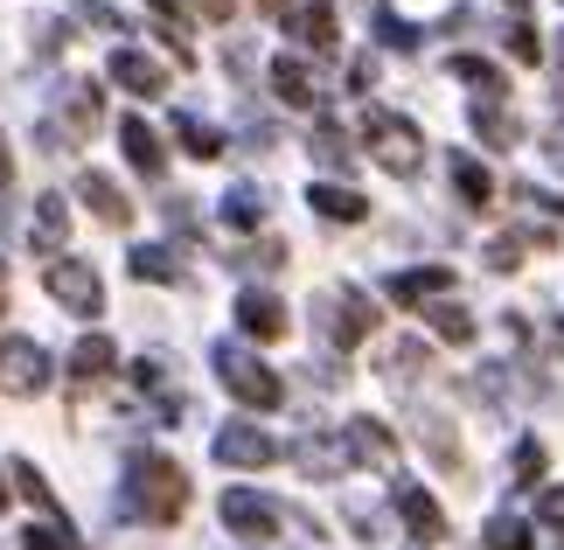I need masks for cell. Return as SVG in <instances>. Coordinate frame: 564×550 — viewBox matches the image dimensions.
Listing matches in <instances>:
<instances>
[{
  "instance_id": "cell-32",
  "label": "cell",
  "mask_w": 564,
  "mask_h": 550,
  "mask_svg": "<svg viewBox=\"0 0 564 550\" xmlns=\"http://www.w3.org/2000/svg\"><path fill=\"white\" fill-rule=\"evenodd\" d=\"M154 8V21H161V35H167V50H175V63H188V14L175 8V0H147Z\"/></svg>"
},
{
  "instance_id": "cell-45",
  "label": "cell",
  "mask_w": 564,
  "mask_h": 550,
  "mask_svg": "<svg viewBox=\"0 0 564 550\" xmlns=\"http://www.w3.org/2000/svg\"><path fill=\"white\" fill-rule=\"evenodd\" d=\"M0 509H8V481H0Z\"/></svg>"
},
{
  "instance_id": "cell-42",
  "label": "cell",
  "mask_w": 564,
  "mask_h": 550,
  "mask_svg": "<svg viewBox=\"0 0 564 550\" xmlns=\"http://www.w3.org/2000/svg\"><path fill=\"white\" fill-rule=\"evenodd\" d=\"M14 182V153H8V140H0V188Z\"/></svg>"
},
{
  "instance_id": "cell-19",
  "label": "cell",
  "mask_w": 564,
  "mask_h": 550,
  "mask_svg": "<svg viewBox=\"0 0 564 550\" xmlns=\"http://www.w3.org/2000/svg\"><path fill=\"white\" fill-rule=\"evenodd\" d=\"M112 363H119L112 335H84L70 348V384H105V377H112Z\"/></svg>"
},
{
  "instance_id": "cell-12",
  "label": "cell",
  "mask_w": 564,
  "mask_h": 550,
  "mask_svg": "<svg viewBox=\"0 0 564 550\" xmlns=\"http://www.w3.org/2000/svg\"><path fill=\"white\" fill-rule=\"evenodd\" d=\"M398 306H425V300H440V293H453V266H419V272H390V285H383Z\"/></svg>"
},
{
  "instance_id": "cell-35",
  "label": "cell",
  "mask_w": 564,
  "mask_h": 550,
  "mask_svg": "<svg viewBox=\"0 0 564 550\" xmlns=\"http://www.w3.org/2000/svg\"><path fill=\"white\" fill-rule=\"evenodd\" d=\"M21 550H84V543L70 537V522H29V530H21Z\"/></svg>"
},
{
  "instance_id": "cell-30",
  "label": "cell",
  "mask_w": 564,
  "mask_h": 550,
  "mask_svg": "<svg viewBox=\"0 0 564 550\" xmlns=\"http://www.w3.org/2000/svg\"><path fill=\"white\" fill-rule=\"evenodd\" d=\"M14 488L29 495V502H35V509L50 516V522H63V516H56V488H50V481L35 474V460H14Z\"/></svg>"
},
{
  "instance_id": "cell-7",
  "label": "cell",
  "mask_w": 564,
  "mask_h": 550,
  "mask_svg": "<svg viewBox=\"0 0 564 550\" xmlns=\"http://www.w3.org/2000/svg\"><path fill=\"white\" fill-rule=\"evenodd\" d=\"M349 439L341 432H307V439H293V467L307 474V481H341L349 474Z\"/></svg>"
},
{
  "instance_id": "cell-18",
  "label": "cell",
  "mask_w": 564,
  "mask_h": 550,
  "mask_svg": "<svg viewBox=\"0 0 564 550\" xmlns=\"http://www.w3.org/2000/svg\"><path fill=\"white\" fill-rule=\"evenodd\" d=\"M29 237L50 258H63V237H70V203L63 195H35V224H29Z\"/></svg>"
},
{
  "instance_id": "cell-4",
  "label": "cell",
  "mask_w": 564,
  "mask_h": 550,
  "mask_svg": "<svg viewBox=\"0 0 564 550\" xmlns=\"http://www.w3.org/2000/svg\"><path fill=\"white\" fill-rule=\"evenodd\" d=\"M321 306V335H328L335 348H356V342H370V327H377V306L362 285H328V293L314 300Z\"/></svg>"
},
{
  "instance_id": "cell-37",
  "label": "cell",
  "mask_w": 564,
  "mask_h": 550,
  "mask_svg": "<svg viewBox=\"0 0 564 550\" xmlns=\"http://www.w3.org/2000/svg\"><path fill=\"white\" fill-rule=\"evenodd\" d=\"M502 42H509V56H516V63H544V42H536L530 21H516V29H509Z\"/></svg>"
},
{
  "instance_id": "cell-8",
  "label": "cell",
  "mask_w": 564,
  "mask_h": 550,
  "mask_svg": "<svg viewBox=\"0 0 564 550\" xmlns=\"http://www.w3.org/2000/svg\"><path fill=\"white\" fill-rule=\"evenodd\" d=\"M224 522H230V537H279V502L265 495H251V488H230L224 495Z\"/></svg>"
},
{
  "instance_id": "cell-33",
  "label": "cell",
  "mask_w": 564,
  "mask_h": 550,
  "mask_svg": "<svg viewBox=\"0 0 564 550\" xmlns=\"http://www.w3.org/2000/svg\"><path fill=\"white\" fill-rule=\"evenodd\" d=\"M481 543H488V550H530V522H523V516H488Z\"/></svg>"
},
{
  "instance_id": "cell-48",
  "label": "cell",
  "mask_w": 564,
  "mask_h": 550,
  "mask_svg": "<svg viewBox=\"0 0 564 550\" xmlns=\"http://www.w3.org/2000/svg\"><path fill=\"white\" fill-rule=\"evenodd\" d=\"M509 8H530V0H509Z\"/></svg>"
},
{
  "instance_id": "cell-27",
  "label": "cell",
  "mask_w": 564,
  "mask_h": 550,
  "mask_svg": "<svg viewBox=\"0 0 564 550\" xmlns=\"http://www.w3.org/2000/svg\"><path fill=\"white\" fill-rule=\"evenodd\" d=\"M175 140H182V153H195V161H216V153H224V133L203 126L195 112H175Z\"/></svg>"
},
{
  "instance_id": "cell-11",
  "label": "cell",
  "mask_w": 564,
  "mask_h": 550,
  "mask_svg": "<svg viewBox=\"0 0 564 550\" xmlns=\"http://www.w3.org/2000/svg\"><path fill=\"white\" fill-rule=\"evenodd\" d=\"M237 327H245L251 342H279L293 321H286V306H279L272 293H258V285H245V293H237Z\"/></svg>"
},
{
  "instance_id": "cell-44",
  "label": "cell",
  "mask_w": 564,
  "mask_h": 550,
  "mask_svg": "<svg viewBox=\"0 0 564 550\" xmlns=\"http://www.w3.org/2000/svg\"><path fill=\"white\" fill-rule=\"evenodd\" d=\"M258 8H265V14H286V0H258Z\"/></svg>"
},
{
  "instance_id": "cell-17",
  "label": "cell",
  "mask_w": 564,
  "mask_h": 550,
  "mask_svg": "<svg viewBox=\"0 0 564 550\" xmlns=\"http://www.w3.org/2000/svg\"><path fill=\"white\" fill-rule=\"evenodd\" d=\"M112 84H126L133 98H161L167 91V71L154 56H140V50H112Z\"/></svg>"
},
{
  "instance_id": "cell-21",
  "label": "cell",
  "mask_w": 564,
  "mask_h": 550,
  "mask_svg": "<svg viewBox=\"0 0 564 550\" xmlns=\"http://www.w3.org/2000/svg\"><path fill=\"white\" fill-rule=\"evenodd\" d=\"M119 147H126V161H133L140 174H161L167 168V153H161V140H154V126H147V119H119Z\"/></svg>"
},
{
  "instance_id": "cell-10",
  "label": "cell",
  "mask_w": 564,
  "mask_h": 550,
  "mask_svg": "<svg viewBox=\"0 0 564 550\" xmlns=\"http://www.w3.org/2000/svg\"><path fill=\"white\" fill-rule=\"evenodd\" d=\"M77 195L91 203V216H98V224H112V230H126V224H133V203H126V188L112 182V174L84 168V174H77Z\"/></svg>"
},
{
  "instance_id": "cell-13",
  "label": "cell",
  "mask_w": 564,
  "mask_h": 550,
  "mask_svg": "<svg viewBox=\"0 0 564 550\" xmlns=\"http://www.w3.org/2000/svg\"><path fill=\"white\" fill-rule=\"evenodd\" d=\"M286 35L300 42V50L328 56V50H335V8H328V0H307V8H293V14H286Z\"/></svg>"
},
{
  "instance_id": "cell-43",
  "label": "cell",
  "mask_w": 564,
  "mask_h": 550,
  "mask_svg": "<svg viewBox=\"0 0 564 550\" xmlns=\"http://www.w3.org/2000/svg\"><path fill=\"white\" fill-rule=\"evenodd\" d=\"M551 161L564 168V126H557V133H551Z\"/></svg>"
},
{
  "instance_id": "cell-9",
  "label": "cell",
  "mask_w": 564,
  "mask_h": 550,
  "mask_svg": "<svg viewBox=\"0 0 564 550\" xmlns=\"http://www.w3.org/2000/svg\"><path fill=\"white\" fill-rule=\"evenodd\" d=\"M216 460H224V467H272L279 439L258 432V425H224V432H216Z\"/></svg>"
},
{
  "instance_id": "cell-46",
  "label": "cell",
  "mask_w": 564,
  "mask_h": 550,
  "mask_svg": "<svg viewBox=\"0 0 564 550\" xmlns=\"http://www.w3.org/2000/svg\"><path fill=\"white\" fill-rule=\"evenodd\" d=\"M557 71H564V42H557Z\"/></svg>"
},
{
  "instance_id": "cell-31",
  "label": "cell",
  "mask_w": 564,
  "mask_h": 550,
  "mask_svg": "<svg viewBox=\"0 0 564 550\" xmlns=\"http://www.w3.org/2000/svg\"><path fill=\"white\" fill-rule=\"evenodd\" d=\"M419 369H432L425 342H398V348H390V356H383V377H390V384H411V377H419Z\"/></svg>"
},
{
  "instance_id": "cell-20",
  "label": "cell",
  "mask_w": 564,
  "mask_h": 550,
  "mask_svg": "<svg viewBox=\"0 0 564 550\" xmlns=\"http://www.w3.org/2000/svg\"><path fill=\"white\" fill-rule=\"evenodd\" d=\"M307 203H314V216H328V224H362V216H370V203H362L356 188H341V182H314Z\"/></svg>"
},
{
  "instance_id": "cell-22",
  "label": "cell",
  "mask_w": 564,
  "mask_h": 550,
  "mask_svg": "<svg viewBox=\"0 0 564 550\" xmlns=\"http://www.w3.org/2000/svg\"><path fill=\"white\" fill-rule=\"evenodd\" d=\"M474 133H481L495 153H509L516 140H523V126H516V112H502V98H481L474 105Z\"/></svg>"
},
{
  "instance_id": "cell-24",
  "label": "cell",
  "mask_w": 564,
  "mask_h": 550,
  "mask_svg": "<svg viewBox=\"0 0 564 550\" xmlns=\"http://www.w3.org/2000/svg\"><path fill=\"white\" fill-rule=\"evenodd\" d=\"M63 119H70V140L98 133V84H63Z\"/></svg>"
},
{
  "instance_id": "cell-34",
  "label": "cell",
  "mask_w": 564,
  "mask_h": 550,
  "mask_svg": "<svg viewBox=\"0 0 564 550\" xmlns=\"http://www.w3.org/2000/svg\"><path fill=\"white\" fill-rule=\"evenodd\" d=\"M432 335H440V342H453V348H460V342H474V314H467V306H432Z\"/></svg>"
},
{
  "instance_id": "cell-41",
  "label": "cell",
  "mask_w": 564,
  "mask_h": 550,
  "mask_svg": "<svg viewBox=\"0 0 564 550\" xmlns=\"http://www.w3.org/2000/svg\"><path fill=\"white\" fill-rule=\"evenodd\" d=\"M195 8H203L209 21H230V8H237V0H195Z\"/></svg>"
},
{
  "instance_id": "cell-36",
  "label": "cell",
  "mask_w": 564,
  "mask_h": 550,
  "mask_svg": "<svg viewBox=\"0 0 564 550\" xmlns=\"http://www.w3.org/2000/svg\"><path fill=\"white\" fill-rule=\"evenodd\" d=\"M377 35H383V50H419V29H411V21H398V14H377Z\"/></svg>"
},
{
  "instance_id": "cell-38",
  "label": "cell",
  "mask_w": 564,
  "mask_h": 550,
  "mask_svg": "<svg viewBox=\"0 0 564 550\" xmlns=\"http://www.w3.org/2000/svg\"><path fill=\"white\" fill-rule=\"evenodd\" d=\"M536 474H544V446L523 439V446H516V488H536Z\"/></svg>"
},
{
  "instance_id": "cell-26",
  "label": "cell",
  "mask_w": 564,
  "mask_h": 550,
  "mask_svg": "<svg viewBox=\"0 0 564 550\" xmlns=\"http://www.w3.org/2000/svg\"><path fill=\"white\" fill-rule=\"evenodd\" d=\"M446 71H453V77H460V84H474V91H481V98H502V91H509V77H502V71H495V63H488V56H453V63H446Z\"/></svg>"
},
{
  "instance_id": "cell-6",
  "label": "cell",
  "mask_w": 564,
  "mask_h": 550,
  "mask_svg": "<svg viewBox=\"0 0 564 550\" xmlns=\"http://www.w3.org/2000/svg\"><path fill=\"white\" fill-rule=\"evenodd\" d=\"M0 390H14V398L50 390V348L29 342V335H8L0 342Z\"/></svg>"
},
{
  "instance_id": "cell-47",
  "label": "cell",
  "mask_w": 564,
  "mask_h": 550,
  "mask_svg": "<svg viewBox=\"0 0 564 550\" xmlns=\"http://www.w3.org/2000/svg\"><path fill=\"white\" fill-rule=\"evenodd\" d=\"M0 306H8V285H0Z\"/></svg>"
},
{
  "instance_id": "cell-40",
  "label": "cell",
  "mask_w": 564,
  "mask_h": 550,
  "mask_svg": "<svg viewBox=\"0 0 564 550\" xmlns=\"http://www.w3.org/2000/svg\"><path fill=\"white\" fill-rule=\"evenodd\" d=\"M349 84H356V91H370V84H377V63L356 56V63H349Z\"/></svg>"
},
{
  "instance_id": "cell-14",
  "label": "cell",
  "mask_w": 564,
  "mask_h": 550,
  "mask_svg": "<svg viewBox=\"0 0 564 550\" xmlns=\"http://www.w3.org/2000/svg\"><path fill=\"white\" fill-rule=\"evenodd\" d=\"M272 98L293 105V112H314V105H321V84H314V71L300 56H279L272 63Z\"/></svg>"
},
{
  "instance_id": "cell-23",
  "label": "cell",
  "mask_w": 564,
  "mask_h": 550,
  "mask_svg": "<svg viewBox=\"0 0 564 550\" xmlns=\"http://www.w3.org/2000/svg\"><path fill=\"white\" fill-rule=\"evenodd\" d=\"M446 174H453V188H460V203H467V209H488V203H495V182H488V168L474 161V153H453V168H446Z\"/></svg>"
},
{
  "instance_id": "cell-2",
  "label": "cell",
  "mask_w": 564,
  "mask_h": 550,
  "mask_svg": "<svg viewBox=\"0 0 564 550\" xmlns=\"http://www.w3.org/2000/svg\"><path fill=\"white\" fill-rule=\"evenodd\" d=\"M216 384L230 390L237 405H251V411H279L286 405V377L265 363V356H251V348H237V342H216Z\"/></svg>"
},
{
  "instance_id": "cell-39",
  "label": "cell",
  "mask_w": 564,
  "mask_h": 550,
  "mask_svg": "<svg viewBox=\"0 0 564 550\" xmlns=\"http://www.w3.org/2000/svg\"><path fill=\"white\" fill-rule=\"evenodd\" d=\"M536 516H544L551 530H564V488H544V495H536Z\"/></svg>"
},
{
  "instance_id": "cell-15",
  "label": "cell",
  "mask_w": 564,
  "mask_h": 550,
  "mask_svg": "<svg viewBox=\"0 0 564 550\" xmlns=\"http://www.w3.org/2000/svg\"><path fill=\"white\" fill-rule=\"evenodd\" d=\"M341 439H349V453L370 460V467H398V439H390L383 418H349V425H341Z\"/></svg>"
},
{
  "instance_id": "cell-28",
  "label": "cell",
  "mask_w": 564,
  "mask_h": 550,
  "mask_svg": "<svg viewBox=\"0 0 564 550\" xmlns=\"http://www.w3.org/2000/svg\"><path fill=\"white\" fill-rule=\"evenodd\" d=\"M126 266H133V279H154V285H175L182 279V266H175V251H167V245H140Z\"/></svg>"
},
{
  "instance_id": "cell-1",
  "label": "cell",
  "mask_w": 564,
  "mask_h": 550,
  "mask_svg": "<svg viewBox=\"0 0 564 550\" xmlns=\"http://www.w3.org/2000/svg\"><path fill=\"white\" fill-rule=\"evenodd\" d=\"M182 509H188V474L175 467V460L167 453H133L126 460V516L167 530Z\"/></svg>"
},
{
  "instance_id": "cell-16",
  "label": "cell",
  "mask_w": 564,
  "mask_h": 550,
  "mask_svg": "<svg viewBox=\"0 0 564 550\" xmlns=\"http://www.w3.org/2000/svg\"><path fill=\"white\" fill-rule=\"evenodd\" d=\"M398 516H404V530L419 537V543H440V537H446V509H440L425 488H411V481L398 488Z\"/></svg>"
},
{
  "instance_id": "cell-5",
  "label": "cell",
  "mask_w": 564,
  "mask_h": 550,
  "mask_svg": "<svg viewBox=\"0 0 564 550\" xmlns=\"http://www.w3.org/2000/svg\"><path fill=\"white\" fill-rule=\"evenodd\" d=\"M42 285H50V300L63 306V314L91 321L98 306H105V279L84 266V258H50V266H42Z\"/></svg>"
},
{
  "instance_id": "cell-3",
  "label": "cell",
  "mask_w": 564,
  "mask_h": 550,
  "mask_svg": "<svg viewBox=\"0 0 564 550\" xmlns=\"http://www.w3.org/2000/svg\"><path fill=\"white\" fill-rule=\"evenodd\" d=\"M362 140H370V153H377L390 174H419V168H425L419 126L398 119V112H383V105H370V112H362Z\"/></svg>"
},
{
  "instance_id": "cell-25",
  "label": "cell",
  "mask_w": 564,
  "mask_h": 550,
  "mask_svg": "<svg viewBox=\"0 0 564 550\" xmlns=\"http://www.w3.org/2000/svg\"><path fill=\"white\" fill-rule=\"evenodd\" d=\"M224 224H230V230H258V224H265V188L237 182V188L224 195Z\"/></svg>"
},
{
  "instance_id": "cell-29",
  "label": "cell",
  "mask_w": 564,
  "mask_h": 550,
  "mask_svg": "<svg viewBox=\"0 0 564 550\" xmlns=\"http://www.w3.org/2000/svg\"><path fill=\"white\" fill-rule=\"evenodd\" d=\"M314 161H321V168H341V174H349V161H356V153H349V133H341L335 119H321V126H314Z\"/></svg>"
}]
</instances>
